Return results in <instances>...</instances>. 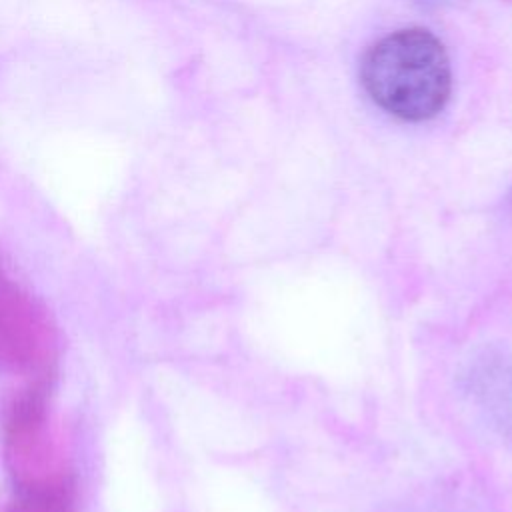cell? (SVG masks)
Listing matches in <instances>:
<instances>
[{"mask_svg":"<svg viewBox=\"0 0 512 512\" xmlns=\"http://www.w3.org/2000/svg\"><path fill=\"white\" fill-rule=\"evenodd\" d=\"M6 512H76V506H64L58 502H46V500H28V498H16L14 506Z\"/></svg>","mask_w":512,"mask_h":512,"instance_id":"4","label":"cell"},{"mask_svg":"<svg viewBox=\"0 0 512 512\" xmlns=\"http://www.w3.org/2000/svg\"><path fill=\"white\" fill-rule=\"evenodd\" d=\"M360 82L384 112L406 122H424L444 110L452 70L442 42L432 32L402 28L364 52Z\"/></svg>","mask_w":512,"mask_h":512,"instance_id":"1","label":"cell"},{"mask_svg":"<svg viewBox=\"0 0 512 512\" xmlns=\"http://www.w3.org/2000/svg\"><path fill=\"white\" fill-rule=\"evenodd\" d=\"M4 458L18 496H76V480L52 422L42 380L24 390L8 410Z\"/></svg>","mask_w":512,"mask_h":512,"instance_id":"2","label":"cell"},{"mask_svg":"<svg viewBox=\"0 0 512 512\" xmlns=\"http://www.w3.org/2000/svg\"><path fill=\"white\" fill-rule=\"evenodd\" d=\"M56 358V330L46 308L0 266V372L46 376Z\"/></svg>","mask_w":512,"mask_h":512,"instance_id":"3","label":"cell"}]
</instances>
